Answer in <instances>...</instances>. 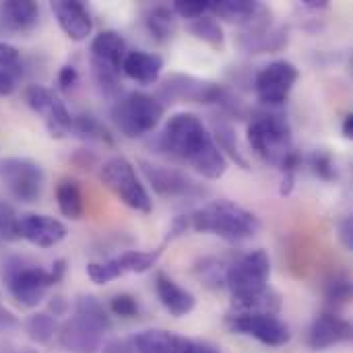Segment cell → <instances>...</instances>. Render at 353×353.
<instances>
[{"mask_svg": "<svg viewBox=\"0 0 353 353\" xmlns=\"http://www.w3.org/2000/svg\"><path fill=\"white\" fill-rule=\"evenodd\" d=\"M163 151L190 165L207 180H219L228 172V159L196 114H174L159 139Z\"/></svg>", "mask_w": 353, "mask_h": 353, "instance_id": "1", "label": "cell"}, {"mask_svg": "<svg viewBox=\"0 0 353 353\" xmlns=\"http://www.w3.org/2000/svg\"><path fill=\"white\" fill-rule=\"evenodd\" d=\"M271 259L259 248L242 254L225 269V288L232 294L238 314L279 310V296L269 290Z\"/></svg>", "mask_w": 353, "mask_h": 353, "instance_id": "2", "label": "cell"}, {"mask_svg": "<svg viewBox=\"0 0 353 353\" xmlns=\"http://www.w3.org/2000/svg\"><path fill=\"white\" fill-rule=\"evenodd\" d=\"M246 134L252 151L261 159L275 165L283 174V180H296L298 168L302 165V157L294 149L292 128L281 114L267 112L254 116L248 124Z\"/></svg>", "mask_w": 353, "mask_h": 353, "instance_id": "3", "label": "cell"}, {"mask_svg": "<svg viewBox=\"0 0 353 353\" xmlns=\"http://www.w3.org/2000/svg\"><path fill=\"white\" fill-rule=\"evenodd\" d=\"M66 273V261L58 259L50 269L27 263L21 256H10L0 267V279L8 294L23 306L35 308L46 298V292L56 285Z\"/></svg>", "mask_w": 353, "mask_h": 353, "instance_id": "4", "label": "cell"}, {"mask_svg": "<svg viewBox=\"0 0 353 353\" xmlns=\"http://www.w3.org/2000/svg\"><path fill=\"white\" fill-rule=\"evenodd\" d=\"M188 221L190 230L199 234H213L228 242L248 240L261 230V221L254 213L228 199L203 205L201 209L188 215Z\"/></svg>", "mask_w": 353, "mask_h": 353, "instance_id": "5", "label": "cell"}, {"mask_svg": "<svg viewBox=\"0 0 353 353\" xmlns=\"http://www.w3.org/2000/svg\"><path fill=\"white\" fill-rule=\"evenodd\" d=\"M165 114V105L143 91H130L116 99L112 108V120L116 128L128 137V139H139L157 128Z\"/></svg>", "mask_w": 353, "mask_h": 353, "instance_id": "6", "label": "cell"}, {"mask_svg": "<svg viewBox=\"0 0 353 353\" xmlns=\"http://www.w3.org/2000/svg\"><path fill=\"white\" fill-rule=\"evenodd\" d=\"M161 97L170 103H178V101H192V103H215L219 108H223L230 114L240 116L242 110V101L238 97H234V93L230 89H225L223 85L211 83V81H203L190 74H172L163 81L161 85Z\"/></svg>", "mask_w": 353, "mask_h": 353, "instance_id": "7", "label": "cell"}, {"mask_svg": "<svg viewBox=\"0 0 353 353\" xmlns=\"http://www.w3.org/2000/svg\"><path fill=\"white\" fill-rule=\"evenodd\" d=\"M126 52L124 37L114 29L97 33L91 41V72L101 93L110 97L120 91V72Z\"/></svg>", "mask_w": 353, "mask_h": 353, "instance_id": "8", "label": "cell"}, {"mask_svg": "<svg viewBox=\"0 0 353 353\" xmlns=\"http://www.w3.org/2000/svg\"><path fill=\"white\" fill-rule=\"evenodd\" d=\"M99 178H101L103 186L126 207H130L139 213L153 211V201H151L147 188L143 186V182L139 180L134 165L126 157H122V155L110 157L101 165Z\"/></svg>", "mask_w": 353, "mask_h": 353, "instance_id": "9", "label": "cell"}, {"mask_svg": "<svg viewBox=\"0 0 353 353\" xmlns=\"http://www.w3.org/2000/svg\"><path fill=\"white\" fill-rule=\"evenodd\" d=\"M0 180L21 203H35L43 190V170L29 157H6L0 161Z\"/></svg>", "mask_w": 353, "mask_h": 353, "instance_id": "10", "label": "cell"}, {"mask_svg": "<svg viewBox=\"0 0 353 353\" xmlns=\"http://www.w3.org/2000/svg\"><path fill=\"white\" fill-rule=\"evenodd\" d=\"M300 79V70L290 60H275L263 66L254 79V91L263 105H283Z\"/></svg>", "mask_w": 353, "mask_h": 353, "instance_id": "11", "label": "cell"}, {"mask_svg": "<svg viewBox=\"0 0 353 353\" xmlns=\"http://www.w3.org/2000/svg\"><path fill=\"white\" fill-rule=\"evenodd\" d=\"M228 325L234 333L252 337L267 347H283L290 343V337H292L288 325L271 312L236 314L228 319Z\"/></svg>", "mask_w": 353, "mask_h": 353, "instance_id": "12", "label": "cell"}, {"mask_svg": "<svg viewBox=\"0 0 353 353\" xmlns=\"http://www.w3.org/2000/svg\"><path fill=\"white\" fill-rule=\"evenodd\" d=\"M27 105L43 118V124L52 139H64L72 128V116L66 103L43 85H29L25 91Z\"/></svg>", "mask_w": 353, "mask_h": 353, "instance_id": "13", "label": "cell"}, {"mask_svg": "<svg viewBox=\"0 0 353 353\" xmlns=\"http://www.w3.org/2000/svg\"><path fill=\"white\" fill-rule=\"evenodd\" d=\"M141 170H143L147 182L151 184V188L159 196L184 199V196L201 194V186L176 168H165V165H157L151 161H141Z\"/></svg>", "mask_w": 353, "mask_h": 353, "instance_id": "14", "label": "cell"}, {"mask_svg": "<svg viewBox=\"0 0 353 353\" xmlns=\"http://www.w3.org/2000/svg\"><path fill=\"white\" fill-rule=\"evenodd\" d=\"M103 333L105 329L74 312L58 329V343L68 353H99Z\"/></svg>", "mask_w": 353, "mask_h": 353, "instance_id": "15", "label": "cell"}, {"mask_svg": "<svg viewBox=\"0 0 353 353\" xmlns=\"http://www.w3.org/2000/svg\"><path fill=\"white\" fill-rule=\"evenodd\" d=\"M19 236L37 248H54L62 240H66L68 230L62 221L50 215L27 213L19 217Z\"/></svg>", "mask_w": 353, "mask_h": 353, "instance_id": "16", "label": "cell"}, {"mask_svg": "<svg viewBox=\"0 0 353 353\" xmlns=\"http://www.w3.org/2000/svg\"><path fill=\"white\" fill-rule=\"evenodd\" d=\"M52 12L60 25V29L72 41H83L93 31V19L89 8L79 0H56L52 2Z\"/></svg>", "mask_w": 353, "mask_h": 353, "instance_id": "17", "label": "cell"}, {"mask_svg": "<svg viewBox=\"0 0 353 353\" xmlns=\"http://www.w3.org/2000/svg\"><path fill=\"white\" fill-rule=\"evenodd\" d=\"M130 341L137 353H194L199 345L196 341L184 335L161 331V329L141 331L139 335L130 337Z\"/></svg>", "mask_w": 353, "mask_h": 353, "instance_id": "18", "label": "cell"}, {"mask_svg": "<svg viewBox=\"0 0 353 353\" xmlns=\"http://www.w3.org/2000/svg\"><path fill=\"white\" fill-rule=\"evenodd\" d=\"M350 339H352V325L335 314H329V312L316 316L308 331V345L314 352L335 347Z\"/></svg>", "mask_w": 353, "mask_h": 353, "instance_id": "19", "label": "cell"}, {"mask_svg": "<svg viewBox=\"0 0 353 353\" xmlns=\"http://www.w3.org/2000/svg\"><path fill=\"white\" fill-rule=\"evenodd\" d=\"M155 294H157L161 306L176 319L190 314L196 306V298L161 271L155 275Z\"/></svg>", "mask_w": 353, "mask_h": 353, "instance_id": "20", "label": "cell"}, {"mask_svg": "<svg viewBox=\"0 0 353 353\" xmlns=\"http://www.w3.org/2000/svg\"><path fill=\"white\" fill-rule=\"evenodd\" d=\"M39 6L31 0L0 2V29L10 33H25L37 25Z\"/></svg>", "mask_w": 353, "mask_h": 353, "instance_id": "21", "label": "cell"}, {"mask_svg": "<svg viewBox=\"0 0 353 353\" xmlns=\"http://www.w3.org/2000/svg\"><path fill=\"white\" fill-rule=\"evenodd\" d=\"M161 70H163V58L145 50L126 52L124 62H122V72L141 85L157 83L161 77Z\"/></svg>", "mask_w": 353, "mask_h": 353, "instance_id": "22", "label": "cell"}, {"mask_svg": "<svg viewBox=\"0 0 353 353\" xmlns=\"http://www.w3.org/2000/svg\"><path fill=\"white\" fill-rule=\"evenodd\" d=\"M209 12L230 23H242L248 27L269 14V10L254 0H211Z\"/></svg>", "mask_w": 353, "mask_h": 353, "instance_id": "23", "label": "cell"}, {"mask_svg": "<svg viewBox=\"0 0 353 353\" xmlns=\"http://www.w3.org/2000/svg\"><path fill=\"white\" fill-rule=\"evenodd\" d=\"M56 201H58V209L66 219H81L83 211H85V201H83V192L77 180H62L56 186Z\"/></svg>", "mask_w": 353, "mask_h": 353, "instance_id": "24", "label": "cell"}, {"mask_svg": "<svg viewBox=\"0 0 353 353\" xmlns=\"http://www.w3.org/2000/svg\"><path fill=\"white\" fill-rule=\"evenodd\" d=\"M213 141H215V145L219 147L221 153L225 151L242 170H248V159L244 157V153H242V149L238 145L234 126L228 120H223V118L213 120Z\"/></svg>", "mask_w": 353, "mask_h": 353, "instance_id": "25", "label": "cell"}, {"mask_svg": "<svg viewBox=\"0 0 353 353\" xmlns=\"http://www.w3.org/2000/svg\"><path fill=\"white\" fill-rule=\"evenodd\" d=\"M161 256V250H126L120 256H114V265L118 267L120 275L126 273H145L151 267H155L157 259Z\"/></svg>", "mask_w": 353, "mask_h": 353, "instance_id": "26", "label": "cell"}, {"mask_svg": "<svg viewBox=\"0 0 353 353\" xmlns=\"http://www.w3.org/2000/svg\"><path fill=\"white\" fill-rule=\"evenodd\" d=\"M188 29H190V33H192L196 39L205 41V43H207V46H211L213 50L221 52V50L225 48V35H223V29H221V25H219L215 19H211V17H207V14H205V17H201V19L190 21Z\"/></svg>", "mask_w": 353, "mask_h": 353, "instance_id": "27", "label": "cell"}, {"mask_svg": "<svg viewBox=\"0 0 353 353\" xmlns=\"http://www.w3.org/2000/svg\"><path fill=\"white\" fill-rule=\"evenodd\" d=\"M25 331H27L31 341L46 345L58 335V323L50 312H37L25 321Z\"/></svg>", "mask_w": 353, "mask_h": 353, "instance_id": "28", "label": "cell"}, {"mask_svg": "<svg viewBox=\"0 0 353 353\" xmlns=\"http://www.w3.org/2000/svg\"><path fill=\"white\" fill-rule=\"evenodd\" d=\"M70 132H74L77 137L85 139V141H99V143H112V134L110 130L91 114H79L72 118V128Z\"/></svg>", "mask_w": 353, "mask_h": 353, "instance_id": "29", "label": "cell"}, {"mask_svg": "<svg viewBox=\"0 0 353 353\" xmlns=\"http://www.w3.org/2000/svg\"><path fill=\"white\" fill-rule=\"evenodd\" d=\"M145 23H147L149 33H151L157 41L170 39V37L174 35V31H176L174 12H172L170 8H165V6H155V8L147 14Z\"/></svg>", "mask_w": 353, "mask_h": 353, "instance_id": "30", "label": "cell"}, {"mask_svg": "<svg viewBox=\"0 0 353 353\" xmlns=\"http://www.w3.org/2000/svg\"><path fill=\"white\" fill-rule=\"evenodd\" d=\"M74 312L81 314V316H85L87 321L99 325V327L105 329V331L112 329V321H110V316H108V310H105L103 304H101L97 298H93V296H79V300H77V304H74Z\"/></svg>", "mask_w": 353, "mask_h": 353, "instance_id": "31", "label": "cell"}, {"mask_svg": "<svg viewBox=\"0 0 353 353\" xmlns=\"http://www.w3.org/2000/svg\"><path fill=\"white\" fill-rule=\"evenodd\" d=\"M310 168L325 182H333L337 178V163L327 149H316L310 155Z\"/></svg>", "mask_w": 353, "mask_h": 353, "instance_id": "32", "label": "cell"}, {"mask_svg": "<svg viewBox=\"0 0 353 353\" xmlns=\"http://www.w3.org/2000/svg\"><path fill=\"white\" fill-rule=\"evenodd\" d=\"M19 238V215L8 203L0 201V242H14Z\"/></svg>", "mask_w": 353, "mask_h": 353, "instance_id": "33", "label": "cell"}, {"mask_svg": "<svg viewBox=\"0 0 353 353\" xmlns=\"http://www.w3.org/2000/svg\"><path fill=\"white\" fill-rule=\"evenodd\" d=\"M325 296H327V300L333 302V304H345V302H350V300H352V281H350V277L343 275V273H341V275H335V277L327 283Z\"/></svg>", "mask_w": 353, "mask_h": 353, "instance_id": "34", "label": "cell"}, {"mask_svg": "<svg viewBox=\"0 0 353 353\" xmlns=\"http://www.w3.org/2000/svg\"><path fill=\"white\" fill-rule=\"evenodd\" d=\"M209 10H211V0H178L172 6L174 14H178L182 19H188V21L201 19Z\"/></svg>", "mask_w": 353, "mask_h": 353, "instance_id": "35", "label": "cell"}, {"mask_svg": "<svg viewBox=\"0 0 353 353\" xmlns=\"http://www.w3.org/2000/svg\"><path fill=\"white\" fill-rule=\"evenodd\" d=\"M87 275H89V279H91L93 283H97V285H105V283H110V281L122 277L120 271H118V267L114 265L112 259H110V261H103V263H89V265H87Z\"/></svg>", "mask_w": 353, "mask_h": 353, "instance_id": "36", "label": "cell"}, {"mask_svg": "<svg viewBox=\"0 0 353 353\" xmlns=\"http://www.w3.org/2000/svg\"><path fill=\"white\" fill-rule=\"evenodd\" d=\"M0 68L10 72L14 79H19L23 74L21 52L12 43H8V41H0Z\"/></svg>", "mask_w": 353, "mask_h": 353, "instance_id": "37", "label": "cell"}, {"mask_svg": "<svg viewBox=\"0 0 353 353\" xmlns=\"http://www.w3.org/2000/svg\"><path fill=\"white\" fill-rule=\"evenodd\" d=\"M110 310L114 316H120V319H132L139 314V304L132 296L128 294H118L112 298L110 302Z\"/></svg>", "mask_w": 353, "mask_h": 353, "instance_id": "38", "label": "cell"}, {"mask_svg": "<svg viewBox=\"0 0 353 353\" xmlns=\"http://www.w3.org/2000/svg\"><path fill=\"white\" fill-rule=\"evenodd\" d=\"M77 81H79V72H77L74 66L66 64V66L60 68V72H58V85H60V89L70 91L77 85Z\"/></svg>", "mask_w": 353, "mask_h": 353, "instance_id": "39", "label": "cell"}, {"mask_svg": "<svg viewBox=\"0 0 353 353\" xmlns=\"http://www.w3.org/2000/svg\"><path fill=\"white\" fill-rule=\"evenodd\" d=\"M188 230H190L188 215H180V217H176V219L172 221L170 230H168V238H165V242H172V240H176V238H180V236H184Z\"/></svg>", "mask_w": 353, "mask_h": 353, "instance_id": "40", "label": "cell"}, {"mask_svg": "<svg viewBox=\"0 0 353 353\" xmlns=\"http://www.w3.org/2000/svg\"><path fill=\"white\" fill-rule=\"evenodd\" d=\"M339 240H341V244H343L347 250H353V219L352 217H345V219H341V223H339Z\"/></svg>", "mask_w": 353, "mask_h": 353, "instance_id": "41", "label": "cell"}, {"mask_svg": "<svg viewBox=\"0 0 353 353\" xmlns=\"http://www.w3.org/2000/svg\"><path fill=\"white\" fill-rule=\"evenodd\" d=\"M101 350L103 353H137L130 339H114V341L105 343Z\"/></svg>", "mask_w": 353, "mask_h": 353, "instance_id": "42", "label": "cell"}, {"mask_svg": "<svg viewBox=\"0 0 353 353\" xmlns=\"http://www.w3.org/2000/svg\"><path fill=\"white\" fill-rule=\"evenodd\" d=\"M17 81H19V79H14L10 72H6V70L0 68V95H2V97L12 95L14 89H17Z\"/></svg>", "mask_w": 353, "mask_h": 353, "instance_id": "43", "label": "cell"}, {"mask_svg": "<svg viewBox=\"0 0 353 353\" xmlns=\"http://www.w3.org/2000/svg\"><path fill=\"white\" fill-rule=\"evenodd\" d=\"M19 323L14 319V314L10 310H6L0 302V331H8V329H14Z\"/></svg>", "mask_w": 353, "mask_h": 353, "instance_id": "44", "label": "cell"}, {"mask_svg": "<svg viewBox=\"0 0 353 353\" xmlns=\"http://www.w3.org/2000/svg\"><path fill=\"white\" fill-rule=\"evenodd\" d=\"M66 310H68V304H66L62 298H52V302H50V312H52L54 316H62Z\"/></svg>", "mask_w": 353, "mask_h": 353, "instance_id": "45", "label": "cell"}, {"mask_svg": "<svg viewBox=\"0 0 353 353\" xmlns=\"http://www.w3.org/2000/svg\"><path fill=\"white\" fill-rule=\"evenodd\" d=\"M302 4L306 8H312V10H323V8L329 6V0H304Z\"/></svg>", "mask_w": 353, "mask_h": 353, "instance_id": "46", "label": "cell"}, {"mask_svg": "<svg viewBox=\"0 0 353 353\" xmlns=\"http://www.w3.org/2000/svg\"><path fill=\"white\" fill-rule=\"evenodd\" d=\"M343 137H345V139H352L353 137V116L352 114H347V116H345V120H343Z\"/></svg>", "mask_w": 353, "mask_h": 353, "instance_id": "47", "label": "cell"}, {"mask_svg": "<svg viewBox=\"0 0 353 353\" xmlns=\"http://www.w3.org/2000/svg\"><path fill=\"white\" fill-rule=\"evenodd\" d=\"M194 353H219V352H217L215 347H211V345H201V343H199V345H196V352Z\"/></svg>", "mask_w": 353, "mask_h": 353, "instance_id": "48", "label": "cell"}, {"mask_svg": "<svg viewBox=\"0 0 353 353\" xmlns=\"http://www.w3.org/2000/svg\"><path fill=\"white\" fill-rule=\"evenodd\" d=\"M21 353H33V352H21Z\"/></svg>", "mask_w": 353, "mask_h": 353, "instance_id": "49", "label": "cell"}]
</instances>
